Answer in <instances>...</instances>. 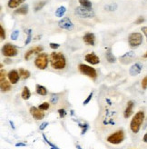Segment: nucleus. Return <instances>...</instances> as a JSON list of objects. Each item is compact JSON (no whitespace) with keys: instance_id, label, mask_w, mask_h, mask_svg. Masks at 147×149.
<instances>
[{"instance_id":"nucleus-1","label":"nucleus","mask_w":147,"mask_h":149,"mask_svg":"<svg viewBox=\"0 0 147 149\" xmlns=\"http://www.w3.org/2000/svg\"><path fill=\"white\" fill-rule=\"evenodd\" d=\"M51 66L56 70L64 69L67 65V60L61 52H53L49 56Z\"/></svg>"},{"instance_id":"nucleus-2","label":"nucleus","mask_w":147,"mask_h":149,"mask_svg":"<svg viewBox=\"0 0 147 149\" xmlns=\"http://www.w3.org/2000/svg\"><path fill=\"white\" fill-rule=\"evenodd\" d=\"M144 120V111L137 112V113L134 116L133 119H132V121L130 123V127H131V130L133 131V133L136 134V133L139 132Z\"/></svg>"},{"instance_id":"nucleus-3","label":"nucleus","mask_w":147,"mask_h":149,"mask_svg":"<svg viewBox=\"0 0 147 149\" xmlns=\"http://www.w3.org/2000/svg\"><path fill=\"white\" fill-rule=\"evenodd\" d=\"M75 14L82 18H92L95 16L92 7H85L82 6L76 7L75 10Z\"/></svg>"},{"instance_id":"nucleus-4","label":"nucleus","mask_w":147,"mask_h":149,"mask_svg":"<svg viewBox=\"0 0 147 149\" xmlns=\"http://www.w3.org/2000/svg\"><path fill=\"white\" fill-rule=\"evenodd\" d=\"M107 142L113 145H118L124 140V133L123 130H118L107 137Z\"/></svg>"},{"instance_id":"nucleus-5","label":"nucleus","mask_w":147,"mask_h":149,"mask_svg":"<svg viewBox=\"0 0 147 149\" xmlns=\"http://www.w3.org/2000/svg\"><path fill=\"white\" fill-rule=\"evenodd\" d=\"M35 65L39 69H46L48 65V56L46 53H40L35 58Z\"/></svg>"},{"instance_id":"nucleus-6","label":"nucleus","mask_w":147,"mask_h":149,"mask_svg":"<svg viewBox=\"0 0 147 149\" xmlns=\"http://www.w3.org/2000/svg\"><path fill=\"white\" fill-rule=\"evenodd\" d=\"M79 71L82 73L83 74H85V76L89 77L92 79H95L97 77V73L96 70H95L94 68H91L89 65H86L84 64L79 65Z\"/></svg>"},{"instance_id":"nucleus-7","label":"nucleus","mask_w":147,"mask_h":149,"mask_svg":"<svg viewBox=\"0 0 147 149\" xmlns=\"http://www.w3.org/2000/svg\"><path fill=\"white\" fill-rule=\"evenodd\" d=\"M128 42L129 45L132 47H136L140 46L143 42V36L140 33H133L131 34L128 37Z\"/></svg>"},{"instance_id":"nucleus-8","label":"nucleus","mask_w":147,"mask_h":149,"mask_svg":"<svg viewBox=\"0 0 147 149\" xmlns=\"http://www.w3.org/2000/svg\"><path fill=\"white\" fill-rule=\"evenodd\" d=\"M2 53L7 57L16 56L17 55V48L12 44H6L2 48Z\"/></svg>"},{"instance_id":"nucleus-9","label":"nucleus","mask_w":147,"mask_h":149,"mask_svg":"<svg viewBox=\"0 0 147 149\" xmlns=\"http://www.w3.org/2000/svg\"><path fill=\"white\" fill-rule=\"evenodd\" d=\"M58 26L63 29H67V30H72L74 28V24L68 17H63L59 22H58Z\"/></svg>"},{"instance_id":"nucleus-10","label":"nucleus","mask_w":147,"mask_h":149,"mask_svg":"<svg viewBox=\"0 0 147 149\" xmlns=\"http://www.w3.org/2000/svg\"><path fill=\"white\" fill-rule=\"evenodd\" d=\"M30 114L32 115V116L36 119V120H41L44 117H45V113L40 110L39 108L35 107H30Z\"/></svg>"},{"instance_id":"nucleus-11","label":"nucleus","mask_w":147,"mask_h":149,"mask_svg":"<svg viewBox=\"0 0 147 149\" xmlns=\"http://www.w3.org/2000/svg\"><path fill=\"white\" fill-rule=\"evenodd\" d=\"M85 59L87 63H89L91 65H97L100 63V59L99 57L95 55L94 53H90V54H87L85 56Z\"/></svg>"},{"instance_id":"nucleus-12","label":"nucleus","mask_w":147,"mask_h":149,"mask_svg":"<svg viewBox=\"0 0 147 149\" xmlns=\"http://www.w3.org/2000/svg\"><path fill=\"white\" fill-rule=\"evenodd\" d=\"M7 77H8V80L10 83L14 85V84H17L18 82L20 74L17 70H11L8 74H7Z\"/></svg>"},{"instance_id":"nucleus-13","label":"nucleus","mask_w":147,"mask_h":149,"mask_svg":"<svg viewBox=\"0 0 147 149\" xmlns=\"http://www.w3.org/2000/svg\"><path fill=\"white\" fill-rule=\"evenodd\" d=\"M135 56V54L133 51H130V52H127V53H126L123 56L120 57V61L123 64H129L130 62L133 61Z\"/></svg>"},{"instance_id":"nucleus-14","label":"nucleus","mask_w":147,"mask_h":149,"mask_svg":"<svg viewBox=\"0 0 147 149\" xmlns=\"http://www.w3.org/2000/svg\"><path fill=\"white\" fill-rule=\"evenodd\" d=\"M42 51H43L42 47H33L31 49H29L28 51H26V53L25 54V59H26V60H29L33 55L37 54V53H41Z\"/></svg>"},{"instance_id":"nucleus-15","label":"nucleus","mask_w":147,"mask_h":149,"mask_svg":"<svg viewBox=\"0 0 147 149\" xmlns=\"http://www.w3.org/2000/svg\"><path fill=\"white\" fill-rule=\"evenodd\" d=\"M142 69H143V65H142V64H140V63H136V64L133 65H132L131 68H130L129 73H130L131 76H137V74H139L141 73Z\"/></svg>"},{"instance_id":"nucleus-16","label":"nucleus","mask_w":147,"mask_h":149,"mask_svg":"<svg viewBox=\"0 0 147 149\" xmlns=\"http://www.w3.org/2000/svg\"><path fill=\"white\" fill-rule=\"evenodd\" d=\"M84 42L88 46H94L95 44V36L93 33H87L83 37Z\"/></svg>"},{"instance_id":"nucleus-17","label":"nucleus","mask_w":147,"mask_h":149,"mask_svg":"<svg viewBox=\"0 0 147 149\" xmlns=\"http://www.w3.org/2000/svg\"><path fill=\"white\" fill-rule=\"evenodd\" d=\"M133 108H134V102L133 101H129L127 103V107L126 108V110H124V117L126 118H128L131 116V115L133 114Z\"/></svg>"},{"instance_id":"nucleus-18","label":"nucleus","mask_w":147,"mask_h":149,"mask_svg":"<svg viewBox=\"0 0 147 149\" xmlns=\"http://www.w3.org/2000/svg\"><path fill=\"white\" fill-rule=\"evenodd\" d=\"M26 0H9L8 3H7V6H8L9 8H17L20 5H22Z\"/></svg>"},{"instance_id":"nucleus-19","label":"nucleus","mask_w":147,"mask_h":149,"mask_svg":"<svg viewBox=\"0 0 147 149\" xmlns=\"http://www.w3.org/2000/svg\"><path fill=\"white\" fill-rule=\"evenodd\" d=\"M0 87H1V90L3 92H7L11 89V83L6 80L0 81Z\"/></svg>"},{"instance_id":"nucleus-20","label":"nucleus","mask_w":147,"mask_h":149,"mask_svg":"<svg viewBox=\"0 0 147 149\" xmlns=\"http://www.w3.org/2000/svg\"><path fill=\"white\" fill-rule=\"evenodd\" d=\"M21 96L22 98L24 100H27L29 99V97L31 96V93H30V90H29V88L27 86H25L23 91H22V94H21Z\"/></svg>"},{"instance_id":"nucleus-21","label":"nucleus","mask_w":147,"mask_h":149,"mask_svg":"<svg viewBox=\"0 0 147 149\" xmlns=\"http://www.w3.org/2000/svg\"><path fill=\"white\" fill-rule=\"evenodd\" d=\"M36 93L40 95H47V90L45 86H43L41 85H36Z\"/></svg>"},{"instance_id":"nucleus-22","label":"nucleus","mask_w":147,"mask_h":149,"mask_svg":"<svg viewBox=\"0 0 147 149\" xmlns=\"http://www.w3.org/2000/svg\"><path fill=\"white\" fill-rule=\"evenodd\" d=\"M16 14H19V15H26L28 13V6L27 5H24L20 6L18 9H17L15 11Z\"/></svg>"},{"instance_id":"nucleus-23","label":"nucleus","mask_w":147,"mask_h":149,"mask_svg":"<svg viewBox=\"0 0 147 149\" xmlns=\"http://www.w3.org/2000/svg\"><path fill=\"white\" fill-rule=\"evenodd\" d=\"M105 57H106V60L109 63H114L116 61L115 56L112 54V52H111V50H110V49L105 53Z\"/></svg>"},{"instance_id":"nucleus-24","label":"nucleus","mask_w":147,"mask_h":149,"mask_svg":"<svg viewBox=\"0 0 147 149\" xmlns=\"http://www.w3.org/2000/svg\"><path fill=\"white\" fill-rule=\"evenodd\" d=\"M65 11H67V8H65V6H59L56 9V11H55V16L57 17H64Z\"/></svg>"},{"instance_id":"nucleus-25","label":"nucleus","mask_w":147,"mask_h":149,"mask_svg":"<svg viewBox=\"0 0 147 149\" xmlns=\"http://www.w3.org/2000/svg\"><path fill=\"white\" fill-rule=\"evenodd\" d=\"M18 73L20 74V77H22L23 79H26V78H28L29 77H30V72H29L28 70L24 69V68H20Z\"/></svg>"},{"instance_id":"nucleus-26","label":"nucleus","mask_w":147,"mask_h":149,"mask_svg":"<svg viewBox=\"0 0 147 149\" xmlns=\"http://www.w3.org/2000/svg\"><path fill=\"white\" fill-rule=\"evenodd\" d=\"M105 10H108V11H114L117 9V5L115 3H112L110 5H106L105 6Z\"/></svg>"},{"instance_id":"nucleus-27","label":"nucleus","mask_w":147,"mask_h":149,"mask_svg":"<svg viewBox=\"0 0 147 149\" xmlns=\"http://www.w3.org/2000/svg\"><path fill=\"white\" fill-rule=\"evenodd\" d=\"M80 5L85 7H92V3L89 0H78Z\"/></svg>"},{"instance_id":"nucleus-28","label":"nucleus","mask_w":147,"mask_h":149,"mask_svg":"<svg viewBox=\"0 0 147 149\" xmlns=\"http://www.w3.org/2000/svg\"><path fill=\"white\" fill-rule=\"evenodd\" d=\"M26 33L27 34V38H26L25 44L28 45L29 43L31 42V39H32V30H31V29H27V30H26Z\"/></svg>"},{"instance_id":"nucleus-29","label":"nucleus","mask_w":147,"mask_h":149,"mask_svg":"<svg viewBox=\"0 0 147 149\" xmlns=\"http://www.w3.org/2000/svg\"><path fill=\"white\" fill-rule=\"evenodd\" d=\"M46 4V1H43V2H38V3H36L35 6V12L39 11L41 8H43V6H45Z\"/></svg>"},{"instance_id":"nucleus-30","label":"nucleus","mask_w":147,"mask_h":149,"mask_svg":"<svg viewBox=\"0 0 147 149\" xmlns=\"http://www.w3.org/2000/svg\"><path fill=\"white\" fill-rule=\"evenodd\" d=\"M49 107H50L49 103H48V102H45V103L41 104V105L38 107V108H39L40 110H42V111H46V110H47V109L49 108Z\"/></svg>"},{"instance_id":"nucleus-31","label":"nucleus","mask_w":147,"mask_h":149,"mask_svg":"<svg viewBox=\"0 0 147 149\" xmlns=\"http://www.w3.org/2000/svg\"><path fill=\"white\" fill-rule=\"evenodd\" d=\"M19 36V31L18 30H15L12 34H11V39L12 40H17V37Z\"/></svg>"},{"instance_id":"nucleus-32","label":"nucleus","mask_w":147,"mask_h":149,"mask_svg":"<svg viewBox=\"0 0 147 149\" xmlns=\"http://www.w3.org/2000/svg\"><path fill=\"white\" fill-rule=\"evenodd\" d=\"M0 36H1V39L6 38V32H5V29L3 28L2 26H0Z\"/></svg>"},{"instance_id":"nucleus-33","label":"nucleus","mask_w":147,"mask_h":149,"mask_svg":"<svg viewBox=\"0 0 147 149\" xmlns=\"http://www.w3.org/2000/svg\"><path fill=\"white\" fill-rule=\"evenodd\" d=\"M51 103L52 104H54V105H55V104L57 103V101H58V96L57 95H53L52 96H51Z\"/></svg>"},{"instance_id":"nucleus-34","label":"nucleus","mask_w":147,"mask_h":149,"mask_svg":"<svg viewBox=\"0 0 147 149\" xmlns=\"http://www.w3.org/2000/svg\"><path fill=\"white\" fill-rule=\"evenodd\" d=\"M142 87H143V89H146L147 88V76L142 81Z\"/></svg>"},{"instance_id":"nucleus-35","label":"nucleus","mask_w":147,"mask_h":149,"mask_svg":"<svg viewBox=\"0 0 147 149\" xmlns=\"http://www.w3.org/2000/svg\"><path fill=\"white\" fill-rule=\"evenodd\" d=\"M6 80V72L1 69V72H0V81H4Z\"/></svg>"},{"instance_id":"nucleus-36","label":"nucleus","mask_w":147,"mask_h":149,"mask_svg":"<svg viewBox=\"0 0 147 149\" xmlns=\"http://www.w3.org/2000/svg\"><path fill=\"white\" fill-rule=\"evenodd\" d=\"M50 47L52 48V49H57L58 47H59L60 45L59 44H55V43H50Z\"/></svg>"},{"instance_id":"nucleus-37","label":"nucleus","mask_w":147,"mask_h":149,"mask_svg":"<svg viewBox=\"0 0 147 149\" xmlns=\"http://www.w3.org/2000/svg\"><path fill=\"white\" fill-rule=\"evenodd\" d=\"M92 96H93V92H92V93H90V95H88V97L84 101V105H87V104L90 102V100H91V98H92Z\"/></svg>"},{"instance_id":"nucleus-38","label":"nucleus","mask_w":147,"mask_h":149,"mask_svg":"<svg viewBox=\"0 0 147 149\" xmlns=\"http://www.w3.org/2000/svg\"><path fill=\"white\" fill-rule=\"evenodd\" d=\"M58 113H59L61 118H63L65 116V111H64V109H59V110H58Z\"/></svg>"},{"instance_id":"nucleus-39","label":"nucleus","mask_w":147,"mask_h":149,"mask_svg":"<svg viewBox=\"0 0 147 149\" xmlns=\"http://www.w3.org/2000/svg\"><path fill=\"white\" fill-rule=\"evenodd\" d=\"M144 21V17H139L137 20H136V22H135V24H137V25H139V24H141V23H143V22Z\"/></svg>"},{"instance_id":"nucleus-40","label":"nucleus","mask_w":147,"mask_h":149,"mask_svg":"<svg viewBox=\"0 0 147 149\" xmlns=\"http://www.w3.org/2000/svg\"><path fill=\"white\" fill-rule=\"evenodd\" d=\"M47 125H48V123H47V122H44V123L40 125V130H44V129H45V128L46 127Z\"/></svg>"},{"instance_id":"nucleus-41","label":"nucleus","mask_w":147,"mask_h":149,"mask_svg":"<svg viewBox=\"0 0 147 149\" xmlns=\"http://www.w3.org/2000/svg\"><path fill=\"white\" fill-rule=\"evenodd\" d=\"M142 31H143V33L145 35L146 38H147V26H144V27H142Z\"/></svg>"},{"instance_id":"nucleus-42","label":"nucleus","mask_w":147,"mask_h":149,"mask_svg":"<svg viewBox=\"0 0 147 149\" xmlns=\"http://www.w3.org/2000/svg\"><path fill=\"white\" fill-rule=\"evenodd\" d=\"M143 141L144 143H147V133L144 135V138H143Z\"/></svg>"},{"instance_id":"nucleus-43","label":"nucleus","mask_w":147,"mask_h":149,"mask_svg":"<svg viewBox=\"0 0 147 149\" xmlns=\"http://www.w3.org/2000/svg\"><path fill=\"white\" fill-rule=\"evenodd\" d=\"M24 146L25 145L24 144H17V146Z\"/></svg>"},{"instance_id":"nucleus-44","label":"nucleus","mask_w":147,"mask_h":149,"mask_svg":"<svg viewBox=\"0 0 147 149\" xmlns=\"http://www.w3.org/2000/svg\"><path fill=\"white\" fill-rule=\"evenodd\" d=\"M144 58H147V52H146V53L144 55Z\"/></svg>"},{"instance_id":"nucleus-45","label":"nucleus","mask_w":147,"mask_h":149,"mask_svg":"<svg viewBox=\"0 0 147 149\" xmlns=\"http://www.w3.org/2000/svg\"><path fill=\"white\" fill-rule=\"evenodd\" d=\"M76 147H77V149H82V148H81V146H78V145L76 146Z\"/></svg>"},{"instance_id":"nucleus-46","label":"nucleus","mask_w":147,"mask_h":149,"mask_svg":"<svg viewBox=\"0 0 147 149\" xmlns=\"http://www.w3.org/2000/svg\"><path fill=\"white\" fill-rule=\"evenodd\" d=\"M51 149H58V148H57L56 146H53V147H52V148H51Z\"/></svg>"}]
</instances>
